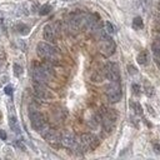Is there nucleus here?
Wrapping results in <instances>:
<instances>
[{
  "label": "nucleus",
  "mask_w": 160,
  "mask_h": 160,
  "mask_svg": "<svg viewBox=\"0 0 160 160\" xmlns=\"http://www.w3.org/2000/svg\"><path fill=\"white\" fill-rule=\"evenodd\" d=\"M4 90H5V94H8V95H11L13 94V86H10V85H8Z\"/></svg>",
  "instance_id": "bb28decb"
},
{
  "label": "nucleus",
  "mask_w": 160,
  "mask_h": 160,
  "mask_svg": "<svg viewBox=\"0 0 160 160\" xmlns=\"http://www.w3.org/2000/svg\"><path fill=\"white\" fill-rule=\"evenodd\" d=\"M105 31L108 33L109 35H111V34H114V33H115V29H114L111 23H109V21L105 23Z\"/></svg>",
  "instance_id": "aec40b11"
},
{
  "label": "nucleus",
  "mask_w": 160,
  "mask_h": 160,
  "mask_svg": "<svg viewBox=\"0 0 160 160\" xmlns=\"http://www.w3.org/2000/svg\"><path fill=\"white\" fill-rule=\"evenodd\" d=\"M31 75L34 81H39V83H44L46 84L50 78L54 75V70H53V65L48 63V64H41V65H35L34 68L31 69Z\"/></svg>",
  "instance_id": "f257e3e1"
},
{
  "label": "nucleus",
  "mask_w": 160,
  "mask_h": 160,
  "mask_svg": "<svg viewBox=\"0 0 160 160\" xmlns=\"http://www.w3.org/2000/svg\"><path fill=\"white\" fill-rule=\"evenodd\" d=\"M29 4L28 3H24L23 5L19 6V15H29L30 14V8H28Z\"/></svg>",
  "instance_id": "f3484780"
},
{
  "label": "nucleus",
  "mask_w": 160,
  "mask_h": 160,
  "mask_svg": "<svg viewBox=\"0 0 160 160\" xmlns=\"http://www.w3.org/2000/svg\"><path fill=\"white\" fill-rule=\"evenodd\" d=\"M99 50L104 56H111L115 52V43L110 36H106L104 39H100L99 44Z\"/></svg>",
  "instance_id": "0eeeda50"
},
{
  "label": "nucleus",
  "mask_w": 160,
  "mask_h": 160,
  "mask_svg": "<svg viewBox=\"0 0 160 160\" xmlns=\"http://www.w3.org/2000/svg\"><path fill=\"white\" fill-rule=\"evenodd\" d=\"M36 53L40 58H43V59H46L48 63L50 64H59L56 60H58V58H56V49L53 46V45H50L48 43H44V41H41V43L38 44L36 46Z\"/></svg>",
  "instance_id": "f03ea898"
},
{
  "label": "nucleus",
  "mask_w": 160,
  "mask_h": 160,
  "mask_svg": "<svg viewBox=\"0 0 160 160\" xmlns=\"http://www.w3.org/2000/svg\"><path fill=\"white\" fill-rule=\"evenodd\" d=\"M78 143L83 148V150H94L95 148L99 146L100 140L96 135H94V134L85 133L80 136V140H78Z\"/></svg>",
  "instance_id": "20e7f679"
},
{
  "label": "nucleus",
  "mask_w": 160,
  "mask_h": 160,
  "mask_svg": "<svg viewBox=\"0 0 160 160\" xmlns=\"http://www.w3.org/2000/svg\"><path fill=\"white\" fill-rule=\"evenodd\" d=\"M29 118H30V123H31L33 129L35 131H38L39 134H41V135H44L49 129V125L45 120L44 115L36 110H30Z\"/></svg>",
  "instance_id": "7ed1b4c3"
},
{
  "label": "nucleus",
  "mask_w": 160,
  "mask_h": 160,
  "mask_svg": "<svg viewBox=\"0 0 160 160\" xmlns=\"http://www.w3.org/2000/svg\"><path fill=\"white\" fill-rule=\"evenodd\" d=\"M145 90H146V95L148 96H153L154 95V88L149 85V83H145Z\"/></svg>",
  "instance_id": "4be33fe9"
},
{
  "label": "nucleus",
  "mask_w": 160,
  "mask_h": 160,
  "mask_svg": "<svg viewBox=\"0 0 160 160\" xmlns=\"http://www.w3.org/2000/svg\"><path fill=\"white\" fill-rule=\"evenodd\" d=\"M153 149H154V151H155V154H159V155H160V145H159V144H154Z\"/></svg>",
  "instance_id": "c756f323"
},
{
  "label": "nucleus",
  "mask_w": 160,
  "mask_h": 160,
  "mask_svg": "<svg viewBox=\"0 0 160 160\" xmlns=\"http://www.w3.org/2000/svg\"><path fill=\"white\" fill-rule=\"evenodd\" d=\"M131 89H133V93H134V94H135L136 96H139L140 95V86L138 85V84H133V86H131Z\"/></svg>",
  "instance_id": "b1692460"
},
{
  "label": "nucleus",
  "mask_w": 160,
  "mask_h": 160,
  "mask_svg": "<svg viewBox=\"0 0 160 160\" xmlns=\"http://www.w3.org/2000/svg\"><path fill=\"white\" fill-rule=\"evenodd\" d=\"M133 28L136 29V30H140V29L144 28V23H143V19L140 18V16L134 18V20H133Z\"/></svg>",
  "instance_id": "2eb2a0df"
},
{
  "label": "nucleus",
  "mask_w": 160,
  "mask_h": 160,
  "mask_svg": "<svg viewBox=\"0 0 160 160\" xmlns=\"http://www.w3.org/2000/svg\"><path fill=\"white\" fill-rule=\"evenodd\" d=\"M128 73H129L130 75H136V74H138V70H136L135 66H133V65H128Z\"/></svg>",
  "instance_id": "393cba45"
},
{
  "label": "nucleus",
  "mask_w": 160,
  "mask_h": 160,
  "mask_svg": "<svg viewBox=\"0 0 160 160\" xmlns=\"http://www.w3.org/2000/svg\"><path fill=\"white\" fill-rule=\"evenodd\" d=\"M15 145H16V146H18V148H19L20 150H25V145L23 144V143H21L20 140H18V141H15Z\"/></svg>",
  "instance_id": "cd10ccee"
},
{
  "label": "nucleus",
  "mask_w": 160,
  "mask_h": 160,
  "mask_svg": "<svg viewBox=\"0 0 160 160\" xmlns=\"http://www.w3.org/2000/svg\"><path fill=\"white\" fill-rule=\"evenodd\" d=\"M106 96L110 103H118L121 99V88L120 81H110V85L106 88Z\"/></svg>",
  "instance_id": "39448f33"
},
{
  "label": "nucleus",
  "mask_w": 160,
  "mask_h": 160,
  "mask_svg": "<svg viewBox=\"0 0 160 160\" xmlns=\"http://www.w3.org/2000/svg\"><path fill=\"white\" fill-rule=\"evenodd\" d=\"M43 36L46 41H50V43H53L56 39V30L55 28L53 27L52 24H46L44 27V30H43Z\"/></svg>",
  "instance_id": "f8f14e48"
},
{
  "label": "nucleus",
  "mask_w": 160,
  "mask_h": 160,
  "mask_svg": "<svg viewBox=\"0 0 160 160\" xmlns=\"http://www.w3.org/2000/svg\"><path fill=\"white\" fill-rule=\"evenodd\" d=\"M146 108H148V110H149V113H150L151 115H153V116H155V111H154V109H153V108H151L150 105H148Z\"/></svg>",
  "instance_id": "7c9ffc66"
},
{
  "label": "nucleus",
  "mask_w": 160,
  "mask_h": 160,
  "mask_svg": "<svg viewBox=\"0 0 160 160\" xmlns=\"http://www.w3.org/2000/svg\"><path fill=\"white\" fill-rule=\"evenodd\" d=\"M153 49H158V50H160V38L155 39L154 44H153Z\"/></svg>",
  "instance_id": "a878e982"
},
{
  "label": "nucleus",
  "mask_w": 160,
  "mask_h": 160,
  "mask_svg": "<svg viewBox=\"0 0 160 160\" xmlns=\"http://www.w3.org/2000/svg\"><path fill=\"white\" fill-rule=\"evenodd\" d=\"M104 77L110 80V81H120V71H119V66H118L116 63H108L104 69Z\"/></svg>",
  "instance_id": "423d86ee"
},
{
  "label": "nucleus",
  "mask_w": 160,
  "mask_h": 160,
  "mask_svg": "<svg viewBox=\"0 0 160 160\" xmlns=\"http://www.w3.org/2000/svg\"><path fill=\"white\" fill-rule=\"evenodd\" d=\"M60 144L64 148L68 149H74L78 145V140L75 138V135L70 131H65L64 134H61V139H60Z\"/></svg>",
  "instance_id": "1a4fd4ad"
},
{
  "label": "nucleus",
  "mask_w": 160,
  "mask_h": 160,
  "mask_svg": "<svg viewBox=\"0 0 160 160\" xmlns=\"http://www.w3.org/2000/svg\"><path fill=\"white\" fill-rule=\"evenodd\" d=\"M158 8H159V11H160V2H159V5H158Z\"/></svg>",
  "instance_id": "2f4dec72"
},
{
  "label": "nucleus",
  "mask_w": 160,
  "mask_h": 160,
  "mask_svg": "<svg viewBox=\"0 0 160 160\" xmlns=\"http://www.w3.org/2000/svg\"><path fill=\"white\" fill-rule=\"evenodd\" d=\"M64 2H73V0H64Z\"/></svg>",
  "instance_id": "473e14b6"
},
{
  "label": "nucleus",
  "mask_w": 160,
  "mask_h": 160,
  "mask_svg": "<svg viewBox=\"0 0 160 160\" xmlns=\"http://www.w3.org/2000/svg\"><path fill=\"white\" fill-rule=\"evenodd\" d=\"M13 69H14V74H15V77H20V75L23 74V68L19 65V64H14L13 65Z\"/></svg>",
  "instance_id": "412c9836"
},
{
  "label": "nucleus",
  "mask_w": 160,
  "mask_h": 160,
  "mask_svg": "<svg viewBox=\"0 0 160 160\" xmlns=\"http://www.w3.org/2000/svg\"><path fill=\"white\" fill-rule=\"evenodd\" d=\"M33 88H34V94L36 98L39 99H43V100H48V99H52L54 95L52 94V91H50L46 85L44 83H39V81H34V85H33Z\"/></svg>",
  "instance_id": "6e6552de"
},
{
  "label": "nucleus",
  "mask_w": 160,
  "mask_h": 160,
  "mask_svg": "<svg viewBox=\"0 0 160 160\" xmlns=\"http://www.w3.org/2000/svg\"><path fill=\"white\" fill-rule=\"evenodd\" d=\"M45 138V140L49 143V144H52V145H59L60 144V139H61V134L54 130V129H48V131L43 135Z\"/></svg>",
  "instance_id": "9b49d317"
},
{
  "label": "nucleus",
  "mask_w": 160,
  "mask_h": 160,
  "mask_svg": "<svg viewBox=\"0 0 160 160\" xmlns=\"http://www.w3.org/2000/svg\"><path fill=\"white\" fill-rule=\"evenodd\" d=\"M85 28L96 31L98 29L102 28V19L99 18L98 14H90L86 15V23H85Z\"/></svg>",
  "instance_id": "9d476101"
},
{
  "label": "nucleus",
  "mask_w": 160,
  "mask_h": 160,
  "mask_svg": "<svg viewBox=\"0 0 160 160\" xmlns=\"http://www.w3.org/2000/svg\"><path fill=\"white\" fill-rule=\"evenodd\" d=\"M9 126H10V129L15 134H20V126L18 124V119H16L15 115H10L9 116Z\"/></svg>",
  "instance_id": "ddd939ff"
},
{
  "label": "nucleus",
  "mask_w": 160,
  "mask_h": 160,
  "mask_svg": "<svg viewBox=\"0 0 160 160\" xmlns=\"http://www.w3.org/2000/svg\"><path fill=\"white\" fill-rule=\"evenodd\" d=\"M6 138H8V135H6L5 130H2V129H0V139H2V140H6Z\"/></svg>",
  "instance_id": "c85d7f7f"
},
{
  "label": "nucleus",
  "mask_w": 160,
  "mask_h": 160,
  "mask_svg": "<svg viewBox=\"0 0 160 160\" xmlns=\"http://www.w3.org/2000/svg\"><path fill=\"white\" fill-rule=\"evenodd\" d=\"M103 78H104V73H99V71H96V73H94V74L91 75V80H93V81H95V83L102 81Z\"/></svg>",
  "instance_id": "6ab92c4d"
},
{
  "label": "nucleus",
  "mask_w": 160,
  "mask_h": 160,
  "mask_svg": "<svg viewBox=\"0 0 160 160\" xmlns=\"http://www.w3.org/2000/svg\"><path fill=\"white\" fill-rule=\"evenodd\" d=\"M136 60H138V63L140 64V65H146L148 64V54L145 53V52H141L139 55H138V58H136Z\"/></svg>",
  "instance_id": "dca6fc26"
},
{
  "label": "nucleus",
  "mask_w": 160,
  "mask_h": 160,
  "mask_svg": "<svg viewBox=\"0 0 160 160\" xmlns=\"http://www.w3.org/2000/svg\"><path fill=\"white\" fill-rule=\"evenodd\" d=\"M50 10H52V6H50L49 4H45V5H43V6H40L39 8V14L40 15H48L49 13H50Z\"/></svg>",
  "instance_id": "a211bd4d"
},
{
  "label": "nucleus",
  "mask_w": 160,
  "mask_h": 160,
  "mask_svg": "<svg viewBox=\"0 0 160 160\" xmlns=\"http://www.w3.org/2000/svg\"><path fill=\"white\" fill-rule=\"evenodd\" d=\"M15 29L18 30V33H19V34H21V35H28V34H29V30H30L28 25L21 24V23L16 25V27H15Z\"/></svg>",
  "instance_id": "4468645a"
},
{
  "label": "nucleus",
  "mask_w": 160,
  "mask_h": 160,
  "mask_svg": "<svg viewBox=\"0 0 160 160\" xmlns=\"http://www.w3.org/2000/svg\"><path fill=\"white\" fill-rule=\"evenodd\" d=\"M131 105V108L134 109V110H135V113L138 114V115H141L143 114V110H141V106L138 104V103H131L130 104Z\"/></svg>",
  "instance_id": "5701e85b"
}]
</instances>
